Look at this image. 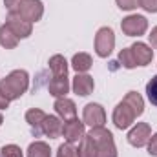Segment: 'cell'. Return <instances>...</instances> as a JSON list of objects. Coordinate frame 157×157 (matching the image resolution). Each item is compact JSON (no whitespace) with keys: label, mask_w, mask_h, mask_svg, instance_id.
Returning a JSON list of instances; mask_svg holds the SVG:
<instances>
[{"label":"cell","mask_w":157,"mask_h":157,"mask_svg":"<svg viewBox=\"0 0 157 157\" xmlns=\"http://www.w3.org/2000/svg\"><path fill=\"white\" fill-rule=\"evenodd\" d=\"M29 88V75L26 70H13L7 77L0 80V95L6 101H17L20 99Z\"/></svg>","instance_id":"cell-1"},{"label":"cell","mask_w":157,"mask_h":157,"mask_svg":"<svg viewBox=\"0 0 157 157\" xmlns=\"http://www.w3.org/2000/svg\"><path fill=\"white\" fill-rule=\"evenodd\" d=\"M88 135L93 139V143L97 146V152H99V157H117V148H115L113 135H112L110 130H106L104 126L91 128Z\"/></svg>","instance_id":"cell-2"},{"label":"cell","mask_w":157,"mask_h":157,"mask_svg":"<svg viewBox=\"0 0 157 157\" xmlns=\"http://www.w3.org/2000/svg\"><path fill=\"white\" fill-rule=\"evenodd\" d=\"M115 48V33L112 28H101L95 35V53L101 59H106Z\"/></svg>","instance_id":"cell-3"},{"label":"cell","mask_w":157,"mask_h":157,"mask_svg":"<svg viewBox=\"0 0 157 157\" xmlns=\"http://www.w3.org/2000/svg\"><path fill=\"white\" fill-rule=\"evenodd\" d=\"M121 29L128 37H141L148 29V20L143 15H128L121 22Z\"/></svg>","instance_id":"cell-4"},{"label":"cell","mask_w":157,"mask_h":157,"mask_svg":"<svg viewBox=\"0 0 157 157\" xmlns=\"http://www.w3.org/2000/svg\"><path fill=\"white\" fill-rule=\"evenodd\" d=\"M135 119H137V115H135L133 108H132L128 102H124V101H121L117 106H115L113 115H112V121H113V124L117 126L119 130H126V128H130V126L133 124Z\"/></svg>","instance_id":"cell-5"},{"label":"cell","mask_w":157,"mask_h":157,"mask_svg":"<svg viewBox=\"0 0 157 157\" xmlns=\"http://www.w3.org/2000/svg\"><path fill=\"white\" fill-rule=\"evenodd\" d=\"M15 13L33 24V22H39L40 18H42V15H44V4L40 0H22V4L17 7Z\"/></svg>","instance_id":"cell-6"},{"label":"cell","mask_w":157,"mask_h":157,"mask_svg":"<svg viewBox=\"0 0 157 157\" xmlns=\"http://www.w3.org/2000/svg\"><path fill=\"white\" fill-rule=\"evenodd\" d=\"M82 122L91 126V128H101L104 126L106 122V112L101 104L97 102H90L84 106V112H82Z\"/></svg>","instance_id":"cell-7"},{"label":"cell","mask_w":157,"mask_h":157,"mask_svg":"<svg viewBox=\"0 0 157 157\" xmlns=\"http://www.w3.org/2000/svg\"><path fill=\"white\" fill-rule=\"evenodd\" d=\"M6 26L15 33V37L20 40V39H28L33 31V24L28 22L26 18H22L20 15L17 13H9L7 18H6Z\"/></svg>","instance_id":"cell-8"},{"label":"cell","mask_w":157,"mask_h":157,"mask_svg":"<svg viewBox=\"0 0 157 157\" xmlns=\"http://www.w3.org/2000/svg\"><path fill=\"white\" fill-rule=\"evenodd\" d=\"M84 135H86V124L82 121H78L77 117L70 119L62 124V137L66 139V143H70V144L80 143V139Z\"/></svg>","instance_id":"cell-9"},{"label":"cell","mask_w":157,"mask_h":157,"mask_svg":"<svg viewBox=\"0 0 157 157\" xmlns=\"http://www.w3.org/2000/svg\"><path fill=\"white\" fill-rule=\"evenodd\" d=\"M150 137H152V128L148 122H137L128 132V143L135 148H143L144 144H148Z\"/></svg>","instance_id":"cell-10"},{"label":"cell","mask_w":157,"mask_h":157,"mask_svg":"<svg viewBox=\"0 0 157 157\" xmlns=\"http://www.w3.org/2000/svg\"><path fill=\"white\" fill-rule=\"evenodd\" d=\"M55 112H57V115L62 119L64 122L66 121H70V119H75L77 117V106H75V102L71 101V99H66V97H59L57 101H55Z\"/></svg>","instance_id":"cell-11"},{"label":"cell","mask_w":157,"mask_h":157,"mask_svg":"<svg viewBox=\"0 0 157 157\" xmlns=\"http://www.w3.org/2000/svg\"><path fill=\"white\" fill-rule=\"evenodd\" d=\"M132 53H133V59L137 62V66H148L154 59V49L150 46H146L144 42H135L130 46Z\"/></svg>","instance_id":"cell-12"},{"label":"cell","mask_w":157,"mask_h":157,"mask_svg":"<svg viewBox=\"0 0 157 157\" xmlns=\"http://www.w3.org/2000/svg\"><path fill=\"white\" fill-rule=\"evenodd\" d=\"M71 88H73V91H75L77 95L88 97V95L93 91V88H95L93 77H90V75H86V73H77V77L73 78V82H71Z\"/></svg>","instance_id":"cell-13"},{"label":"cell","mask_w":157,"mask_h":157,"mask_svg":"<svg viewBox=\"0 0 157 157\" xmlns=\"http://www.w3.org/2000/svg\"><path fill=\"white\" fill-rule=\"evenodd\" d=\"M40 130H42V133H46L49 139H57L59 135H62V122H60V117H57V115H46V119L42 121Z\"/></svg>","instance_id":"cell-14"},{"label":"cell","mask_w":157,"mask_h":157,"mask_svg":"<svg viewBox=\"0 0 157 157\" xmlns=\"http://www.w3.org/2000/svg\"><path fill=\"white\" fill-rule=\"evenodd\" d=\"M48 91H49V95H53V97H66V93L70 91V78L68 75H64V77H53L49 80V84H48Z\"/></svg>","instance_id":"cell-15"},{"label":"cell","mask_w":157,"mask_h":157,"mask_svg":"<svg viewBox=\"0 0 157 157\" xmlns=\"http://www.w3.org/2000/svg\"><path fill=\"white\" fill-rule=\"evenodd\" d=\"M46 119V113L39 110V108H31V110H28L26 112V122L31 126V130H33V133L35 135H39L40 132V126H42V121Z\"/></svg>","instance_id":"cell-16"},{"label":"cell","mask_w":157,"mask_h":157,"mask_svg":"<svg viewBox=\"0 0 157 157\" xmlns=\"http://www.w3.org/2000/svg\"><path fill=\"white\" fill-rule=\"evenodd\" d=\"M77 157H99L97 146H95V143L90 135H84L80 139V144L77 148Z\"/></svg>","instance_id":"cell-17"},{"label":"cell","mask_w":157,"mask_h":157,"mask_svg":"<svg viewBox=\"0 0 157 157\" xmlns=\"http://www.w3.org/2000/svg\"><path fill=\"white\" fill-rule=\"evenodd\" d=\"M49 70L53 77H64L68 75V60L62 55H53L49 59Z\"/></svg>","instance_id":"cell-18"},{"label":"cell","mask_w":157,"mask_h":157,"mask_svg":"<svg viewBox=\"0 0 157 157\" xmlns=\"http://www.w3.org/2000/svg\"><path fill=\"white\" fill-rule=\"evenodd\" d=\"M91 64H93V60H91V57H90L88 53H77V55H73V59H71V68H73L77 73L88 71V70L91 68Z\"/></svg>","instance_id":"cell-19"},{"label":"cell","mask_w":157,"mask_h":157,"mask_svg":"<svg viewBox=\"0 0 157 157\" xmlns=\"http://www.w3.org/2000/svg\"><path fill=\"white\" fill-rule=\"evenodd\" d=\"M17 44H18V39L15 37V33H13L6 24L0 26V46L6 48V49H15Z\"/></svg>","instance_id":"cell-20"},{"label":"cell","mask_w":157,"mask_h":157,"mask_svg":"<svg viewBox=\"0 0 157 157\" xmlns=\"http://www.w3.org/2000/svg\"><path fill=\"white\" fill-rule=\"evenodd\" d=\"M124 102H128L132 108H133V112H135V115L139 117V115H143V112H144V101H143V97L137 93V91H128L126 93V97L122 99Z\"/></svg>","instance_id":"cell-21"},{"label":"cell","mask_w":157,"mask_h":157,"mask_svg":"<svg viewBox=\"0 0 157 157\" xmlns=\"http://www.w3.org/2000/svg\"><path fill=\"white\" fill-rule=\"evenodd\" d=\"M28 157H51V150H49V146L46 143L35 141L28 148Z\"/></svg>","instance_id":"cell-22"},{"label":"cell","mask_w":157,"mask_h":157,"mask_svg":"<svg viewBox=\"0 0 157 157\" xmlns=\"http://www.w3.org/2000/svg\"><path fill=\"white\" fill-rule=\"evenodd\" d=\"M119 62H121L126 70H133V68L137 66V62H135L133 53H132V49H130V48H124V49H121V51H119Z\"/></svg>","instance_id":"cell-23"},{"label":"cell","mask_w":157,"mask_h":157,"mask_svg":"<svg viewBox=\"0 0 157 157\" xmlns=\"http://www.w3.org/2000/svg\"><path fill=\"white\" fill-rule=\"evenodd\" d=\"M146 95H148V101L157 108V75H154L146 84Z\"/></svg>","instance_id":"cell-24"},{"label":"cell","mask_w":157,"mask_h":157,"mask_svg":"<svg viewBox=\"0 0 157 157\" xmlns=\"http://www.w3.org/2000/svg\"><path fill=\"white\" fill-rule=\"evenodd\" d=\"M0 155L2 157H24L20 146H17V144H6V146L0 150Z\"/></svg>","instance_id":"cell-25"},{"label":"cell","mask_w":157,"mask_h":157,"mask_svg":"<svg viewBox=\"0 0 157 157\" xmlns=\"http://www.w3.org/2000/svg\"><path fill=\"white\" fill-rule=\"evenodd\" d=\"M57 157H77V150H75L70 143L60 144L59 150H57Z\"/></svg>","instance_id":"cell-26"},{"label":"cell","mask_w":157,"mask_h":157,"mask_svg":"<svg viewBox=\"0 0 157 157\" xmlns=\"http://www.w3.org/2000/svg\"><path fill=\"white\" fill-rule=\"evenodd\" d=\"M119 6V9L122 11H132L135 7H139V0H115Z\"/></svg>","instance_id":"cell-27"},{"label":"cell","mask_w":157,"mask_h":157,"mask_svg":"<svg viewBox=\"0 0 157 157\" xmlns=\"http://www.w3.org/2000/svg\"><path fill=\"white\" fill-rule=\"evenodd\" d=\"M139 7L146 13H157V0H139Z\"/></svg>","instance_id":"cell-28"},{"label":"cell","mask_w":157,"mask_h":157,"mask_svg":"<svg viewBox=\"0 0 157 157\" xmlns=\"http://www.w3.org/2000/svg\"><path fill=\"white\" fill-rule=\"evenodd\" d=\"M148 154L157 157V133H154L150 137V141H148Z\"/></svg>","instance_id":"cell-29"},{"label":"cell","mask_w":157,"mask_h":157,"mask_svg":"<svg viewBox=\"0 0 157 157\" xmlns=\"http://www.w3.org/2000/svg\"><path fill=\"white\" fill-rule=\"evenodd\" d=\"M20 4H22V0H4V6H6V9L9 13H15Z\"/></svg>","instance_id":"cell-30"},{"label":"cell","mask_w":157,"mask_h":157,"mask_svg":"<svg viewBox=\"0 0 157 157\" xmlns=\"http://www.w3.org/2000/svg\"><path fill=\"white\" fill-rule=\"evenodd\" d=\"M148 39H150V44H152V48H155L157 49V26L152 29V33L148 35Z\"/></svg>","instance_id":"cell-31"},{"label":"cell","mask_w":157,"mask_h":157,"mask_svg":"<svg viewBox=\"0 0 157 157\" xmlns=\"http://www.w3.org/2000/svg\"><path fill=\"white\" fill-rule=\"evenodd\" d=\"M7 106H9V101H6V99L0 95V110H6Z\"/></svg>","instance_id":"cell-32"},{"label":"cell","mask_w":157,"mask_h":157,"mask_svg":"<svg viewBox=\"0 0 157 157\" xmlns=\"http://www.w3.org/2000/svg\"><path fill=\"white\" fill-rule=\"evenodd\" d=\"M2 122H4V117H2V113H0V124H2Z\"/></svg>","instance_id":"cell-33"},{"label":"cell","mask_w":157,"mask_h":157,"mask_svg":"<svg viewBox=\"0 0 157 157\" xmlns=\"http://www.w3.org/2000/svg\"><path fill=\"white\" fill-rule=\"evenodd\" d=\"M0 157H2V155H0Z\"/></svg>","instance_id":"cell-34"}]
</instances>
